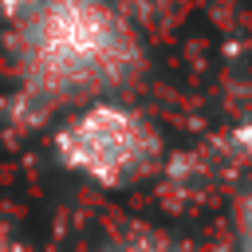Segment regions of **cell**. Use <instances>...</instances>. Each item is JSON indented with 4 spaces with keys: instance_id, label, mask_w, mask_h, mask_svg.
Instances as JSON below:
<instances>
[{
    "instance_id": "1",
    "label": "cell",
    "mask_w": 252,
    "mask_h": 252,
    "mask_svg": "<svg viewBox=\"0 0 252 252\" xmlns=\"http://www.w3.org/2000/svg\"><path fill=\"white\" fill-rule=\"evenodd\" d=\"M16 71L12 114L35 126L59 106L126 87L142 71V43L114 0H43L16 24Z\"/></svg>"
},
{
    "instance_id": "2",
    "label": "cell",
    "mask_w": 252,
    "mask_h": 252,
    "mask_svg": "<svg viewBox=\"0 0 252 252\" xmlns=\"http://www.w3.org/2000/svg\"><path fill=\"white\" fill-rule=\"evenodd\" d=\"M51 154L67 173L98 189H130L154 177L165 158L158 126L114 94L71 106L51 134Z\"/></svg>"
},
{
    "instance_id": "3",
    "label": "cell",
    "mask_w": 252,
    "mask_h": 252,
    "mask_svg": "<svg viewBox=\"0 0 252 252\" xmlns=\"http://www.w3.org/2000/svg\"><path fill=\"white\" fill-rule=\"evenodd\" d=\"M209 154L220 161V169L248 165V161H252V110H244L236 122H228L220 134H213Z\"/></svg>"
},
{
    "instance_id": "4",
    "label": "cell",
    "mask_w": 252,
    "mask_h": 252,
    "mask_svg": "<svg viewBox=\"0 0 252 252\" xmlns=\"http://www.w3.org/2000/svg\"><path fill=\"white\" fill-rule=\"evenodd\" d=\"M102 252H197L189 240L173 236V232H161V228H150V224H134V228H122Z\"/></svg>"
},
{
    "instance_id": "5",
    "label": "cell",
    "mask_w": 252,
    "mask_h": 252,
    "mask_svg": "<svg viewBox=\"0 0 252 252\" xmlns=\"http://www.w3.org/2000/svg\"><path fill=\"white\" fill-rule=\"evenodd\" d=\"M114 4L130 16V24H134V20H138V24H154V20H165L177 0H114Z\"/></svg>"
},
{
    "instance_id": "6",
    "label": "cell",
    "mask_w": 252,
    "mask_h": 252,
    "mask_svg": "<svg viewBox=\"0 0 252 252\" xmlns=\"http://www.w3.org/2000/svg\"><path fill=\"white\" fill-rule=\"evenodd\" d=\"M236 248L252 252V189L240 193V201H236Z\"/></svg>"
},
{
    "instance_id": "7",
    "label": "cell",
    "mask_w": 252,
    "mask_h": 252,
    "mask_svg": "<svg viewBox=\"0 0 252 252\" xmlns=\"http://www.w3.org/2000/svg\"><path fill=\"white\" fill-rule=\"evenodd\" d=\"M39 4H43V0H0V20L20 24V20H28V16H32Z\"/></svg>"
},
{
    "instance_id": "8",
    "label": "cell",
    "mask_w": 252,
    "mask_h": 252,
    "mask_svg": "<svg viewBox=\"0 0 252 252\" xmlns=\"http://www.w3.org/2000/svg\"><path fill=\"white\" fill-rule=\"evenodd\" d=\"M0 252H20V248H16V240H12V232H8L4 224H0Z\"/></svg>"
}]
</instances>
